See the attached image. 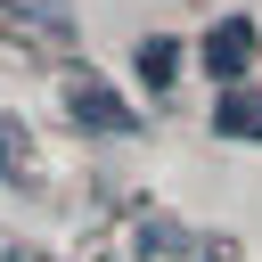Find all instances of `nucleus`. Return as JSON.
I'll return each instance as SVG.
<instances>
[{"instance_id": "obj_5", "label": "nucleus", "mask_w": 262, "mask_h": 262, "mask_svg": "<svg viewBox=\"0 0 262 262\" xmlns=\"http://www.w3.org/2000/svg\"><path fill=\"white\" fill-rule=\"evenodd\" d=\"M0 164H8V139H0Z\"/></svg>"}, {"instance_id": "obj_2", "label": "nucleus", "mask_w": 262, "mask_h": 262, "mask_svg": "<svg viewBox=\"0 0 262 262\" xmlns=\"http://www.w3.org/2000/svg\"><path fill=\"white\" fill-rule=\"evenodd\" d=\"M66 106H74V123H90V131H139V123H131V106H123L106 82H90V74H82V82H66Z\"/></svg>"}, {"instance_id": "obj_1", "label": "nucleus", "mask_w": 262, "mask_h": 262, "mask_svg": "<svg viewBox=\"0 0 262 262\" xmlns=\"http://www.w3.org/2000/svg\"><path fill=\"white\" fill-rule=\"evenodd\" d=\"M246 57H254V25H246V16H221V25L205 33V74H213V82H237Z\"/></svg>"}, {"instance_id": "obj_3", "label": "nucleus", "mask_w": 262, "mask_h": 262, "mask_svg": "<svg viewBox=\"0 0 262 262\" xmlns=\"http://www.w3.org/2000/svg\"><path fill=\"white\" fill-rule=\"evenodd\" d=\"M213 131H229V139H262V98H246V90H229V98L213 106Z\"/></svg>"}, {"instance_id": "obj_4", "label": "nucleus", "mask_w": 262, "mask_h": 262, "mask_svg": "<svg viewBox=\"0 0 262 262\" xmlns=\"http://www.w3.org/2000/svg\"><path fill=\"white\" fill-rule=\"evenodd\" d=\"M172 74H180V41H164V33H156V41H139V82H147V90H164Z\"/></svg>"}]
</instances>
